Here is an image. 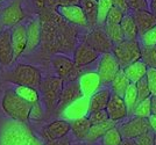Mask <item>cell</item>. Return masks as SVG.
<instances>
[{
    "mask_svg": "<svg viewBox=\"0 0 156 145\" xmlns=\"http://www.w3.org/2000/svg\"><path fill=\"white\" fill-rule=\"evenodd\" d=\"M115 125H117V122H114L112 120H107L103 123H98V124H92L90 128V131H89V135L86 137V142H89V143L97 142L98 139L104 137L105 133L108 131L111 128H113Z\"/></svg>",
    "mask_w": 156,
    "mask_h": 145,
    "instance_id": "cell-26",
    "label": "cell"
},
{
    "mask_svg": "<svg viewBox=\"0 0 156 145\" xmlns=\"http://www.w3.org/2000/svg\"><path fill=\"white\" fill-rule=\"evenodd\" d=\"M112 53L115 56L121 67L141 59V46L137 40H125L113 46Z\"/></svg>",
    "mask_w": 156,
    "mask_h": 145,
    "instance_id": "cell-7",
    "label": "cell"
},
{
    "mask_svg": "<svg viewBox=\"0 0 156 145\" xmlns=\"http://www.w3.org/2000/svg\"><path fill=\"white\" fill-rule=\"evenodd\" d=\"M43 1L48 8L57 9V7H58V0H43Z\"/></svg>",
    "mask_w": 156,
    "mask_h": 145,
    "instance_id": "cell-48",
    "label": "cell"
},
{
    "mask_svg": "<svg viewBox=\"0 0 156 145\" xmlns=\"http://www.w3.org/2000/svg\"><path fill=\"white\" fill-rule=\"evenodd\" d=\"M1 8H2V7H1V2H0V12H1Z\"/></svg>",
    "mask_w": 156,
    "mask_h": 145,
    "instance_id": "cell-56",
    "label": "cell"
},
{
    "mask_svg": "<svg viewBox=\"0 0 156 145\" xmlns=\"http://www.w3.org/2000/svg\"><path fill=\"white\" fill-rule=\"evenodd\" d=\"M141 60L148 69H156V46H141Z\"/></svg>",
    "mask_w": 156,
    "mask_h": 145,
    "instance_id": "cell-32",
    "label": "cell"
},
{
    "mask_svg": "<svg viewBox=\"0 0 156 145\" xmlns=\"http://www.w3.org/2000/svg\"><path fill=\"white\" fill-rule=\"evenodd\" d=\"M80 89L83 92L84 96L91 98L92 95L96 92H98L100 89V87L103 85L100 76L98 74V72H85L83 73L79 79H78Z\"/></svg>",
    "mask_w": 156,
    "mask_h": 145,
    "instance_id": "cell-19",
    "label": "cell"
},
{
    "mask_svg": "<svg viewBox=\"0 0 156 145\" xmlns=\"http://www.w3.org/2000/svg\"><path fill=\"white\" fill-rule=\"evenodd\" d=\"M112 94L113 93L111 91V88H103L94 93L90 98V113L106 109Z\"/></svg>",
    "mask_w": 156,
    "mask_h": 145,
    "instance_id": "cell-24",
    "label": "cell"
},
{
    "mask_svg": "<svg viewBox=\"0 0 156 145\" xmlns=\"http://www.w3.org/2000/svg\"><path fill=\"white\" fill-rule=\"evenodd\" d=\"M27 18V14L22 7V0H13L7 6L1 8L0 23L5 29H9L20 25Z\"/></svg>",
    "mask_w": 156,
    "mask_h": 145,
    "instance_id": "cell-8",
    "label": "cell"
},
{
    "mask_svg": "<svg viewBox=\"0 0 156 145\" xmlns=\"http://www.w3.org/2000/svg\"><path fill=\"white\" fill-rule=\"evenodd\" d=\"M124 101L126 106H127V109H128V115L133 113V109L135 108V106L137 103V91H136V85L130 83V85L128 86L127 91L124 95Z\"/></svg>",
    "mask_w": 156,
    "mask_h": 145,
    "instance_id": "cell-36",
    "label": "cell"
},
{
    "mask_svg": "<svg viewBox=\"0 0 156 145\" xmlns=\"http://www.w3.org/2000/svg\"><path fill=\"white\" fill-rule=\"evenodd\" d=\"M122 67L118 62L115 56L112 52H106L100 55L99 63L97 66V72L100 76L103 85H111L119 71Z\"/></svg>",
    "mask_w": 156,
    "mask_h": 145,
    "instance_id": "cell-9",
    "label": "cell"
},
{
    "mask_svg": "<svg viewBox=\"0 0 156 145\" xmlns=\"http://www.w3.org/2000/svg\"><path fill=\"white\" fill-rule=\"evenodd\" d=\"M103 145H120L124 140V137L119 130V126H113L105 133V136L101 138Z\"/></svg>",
    "mask_w": 156,
    "mask_h": 145,
    "instance_id": "cell-35",
    "label": "cell"
},
{
    "mask_svg": "<svg viewBox=\"0 0 156 145\" xmlns=\"http://www.w3.org/2000/svg\"><path fill=\"white\" fill-rule=\"evenodd\" d=\"M113 5L119 9H121L124 13H130V8L127 0H113Z\"/></svg>",
    "mask_w": 156,
    "mask_h": 145,
    "instance_id": "cell-45",
    "label": "cell"
},
{
    "mask_svg": "<svg viewBox=\"0 0 156 145\" xmlns=\"http://www.w3.org/2000/svg\"><path fill=\"white\" fill-rule=\"evenodd\" d=\"M80 6L84 11L89 28H96L98 26V0H82Z\"/></svg>",
    "mask_w": 156,
    "mask_h": 145,
    "instance_id": "cell-27",
    "label": "cell"
},
{
    "mask_svg": "<svg viewBox=\"0 0 156 145\" xmlns=\"http://www.w3.org/2000/svg\"><path fill=\"white\" fill-rule=\"evenodd\" d=\"M149 9L156 15V0H149Z\"/></svg>",
    "mask_w": 156,
    "mask_h": 145,
    "instance_id": "cell-52",
    "label": "cell"
},
{
    "mask_svg": "<svg viewBox=\"0 0 156 145\" xmlns=\"http://www.w3.org/2000/svg\"><path fill=\"white\" fill-rule=\"evenodd\" d=\"M104 29L108 39L111 40V42L113 43V46L119 44L121 42H124L125 39V34L122 32V28L120 25H105Z\"/></svg>",
    "mask_w": 156,
    "mask_h": 145,
    "instance_id": "cell-31",
    "label": "cell"
},
{
    "mask_svg": "<svg viewBox=\"0 0 156 145\" xmlns=\"http://www.w3.org/2000/svg\"><path fill=\"white\" fill-rule=\"evenodd\" d=\"M61 16L76 27H84L89 28L87 26V20L80 5H73V6H58L56 9Z\"/></svg>",
    "mask_w": 156,
    "mask_h": 145,
    "instance_id": "cell-15",
    "label": "cell"
},
{
    "mask_svg": "<svg viewBox=\"0 0 156 145\" xmlns=\"http://www.w3.org/2000/svg\"><path fill=\"white\" fill-rule=\"evenodd\" d=\"M1 1H4V0H0V2H1Z\"/></svg>",
    "mask_w": 156,
    "mask_h": 145,
    "instance_id": "cell-57",
    "label": "cell"
},
{
    "mask_svg": "<svg viewBox=\"0 0 156 145\" xmlns=\"http://www.w3.org/2000/svg\"><path fill=\"white\" fill-rule=\"evenodd\" d=\"M71 131V124L69 121L64 119L55 120L49 122L41 130V137L44 140V143L63 138L69 132Z\"/></svg>",
    "mask_w": 156,
    "mask_h": 145,
    "instance_id": "cell-11",
    "label": "cell"
},
{
    "mask_svg": "<svg viewBox=\"0 0 156 145\" xmlns=\"http://www.w3.org/2000/svg\"><path fill=\"white\" fill-rule=\"evenodd\" d=\"M135 85H136L137 100H139V101H142V100H146L151 96V92H150L149 86H148V83H147L146 77L142 78L141 80H139ZM139 101H137V102H139Z\"/></svg>",
    "mask_w": 156,
    "mask_h": 145,
    "instance_id": "cell-37",
    "label": "cell"
},
{
    "mask_svg": "<svg viewBox=\"0 0 156 145\" xmlns=\"http://www.w3.org/2000/svg\"><path fill=\"white\" fill-rule=\"evenodd\" d=\"M71 124V132L78 140H86V137L89 135L90 128H91V122L87 116L80 117V119L73 120L70 122Z\"/></svg>",
    "mask_w": 156,
    "mask_h": 145,
    "instance_id": "cell-25",
    "label": "cell"
},
{
    "mask_svg": "<svg viewBox=\"0 0 156 145\" xmlns=\"http://www.w3.org/2000/svg\"><path fill=\"white\" fill-rule=\"evenodd\" d=\"M151 114L156 115V95H151Z\"/></svg>",
    "mask_w": 156,
    "mask_h": 145,
    "instance_id": "cell-50",
    "label": "cell"
},
{
    "mask_svg": "<svg viewBox=\"0 0 156 145\" xmlns=\"http://www.w3.org/2000/svg\"><path fill=\"white\" fill-rule=\"evenodd\" d=\"M106 112L108 114L110 120L114 122H120L128 116V109L125 103L124 98L119 96L117 94H112L108 105L106 107Z\"/></svg>",
    "mask_w": 156,
    "mask_h": 145,
    "instance_id": "cell-18",
    "label": "cell"
},
{
    "mask_svg": "<svg viewBox=\"0 0 156 145\" xmlns=\"http://www.w3.org/2000/svg\"><path fill=\"white\" fill-rule=\"evenodd\" d=\"M0 145H43L27 122L8 121L0 129Z\"/></svg>",
    "mask_w": 156,
    "mask_h": 145,
    "instance_id": "cell-2",
    "label": "cell"
},
{
    "mask_svg": "<svg viewBox=\"0 0 156 145\" xmlns=\"http://www.w3.org/2000/svg\"><path fill=\"white\" fill-rule=\"evenodd\" d=\"M41 23V53L43 57L72 55L78 46V28L65 21L56 9L35 11Z\"/></svg>",
    "mask_w": 156,
    "mask_h": 145,
    "instance_id": "cell-1",
    "label": "cell"
},
{
    "mask_svg": "<svg viewBox=\"0 0 156 145\" xmlns=\"http://www.w3.org/2000/svg\"><path fill=\"white\" fill-rule=\"evenodd\" d=\"M65 81L58 76H48L41 81L39 89L42 93V100L46 107V112L51 115L55 114L61 93L63 91Z\"/></svg>",
    "mask_w": 156,
    "mask_h": 145,
    "instance_id": "cell-5",
    "label": "cell"
},
{
    "mask_svg": "<svg viewBox=\"0 0 156 145\" xmlns=\"http://www.w3.org/2000/svg\"><path fill=\"white\" fill-rule=\"evenodd\" d=\"M122 69H124L127 78L133 84H136L139 80L144 78L146 74H147V71H148V66L146 65L141 59L136 60V62L132 63L129 65L125 66Z\"/></svg>",
    "mask_w": 156,
    "mask_h": 145,
    "instance_id": "cell-23",
    "label": "cell"
},
{
    "mask_svg": "<svg viewBox=\"0 0 156 145\" xmlns=\"http://www.w3.org/2000/svg\"><path fill=\"white\" fill-rule=\"evenodd\" d=\"M154 145H156V135H155V142H154Z\"/></svg>",
    "mask_w": 156,
    "mask_h": 145,
    "instance_id": "cell-55",
    "label": "cell"
},
{
    "mask_svg": "<svg viewBox=\"0 0 156 145\" xmlns=\"http://www.w3.org/2000/svg\"><path fill=\"white\" fill-rule=\"evenodd\" d=\"M132 14H133V18L136 22L137 29H139V36L156 26V15L150 9L135 11V12H132Z\"/></svg>",
    "mask_w": 156,
    "mask_h": 145,
    "instance_id": "cell-22",
    "label": "cell"
},
{
    "mask_svg": "<svg viewBox=\"0 0 156 145\" xmlns=\"http://www.w3.org/2000/svg\"><path fill=\"white\" fill-rule=\"evenodd\" d=\"M119 130L124 138L128 139H135L146 132L151 131L148 120L136 117V116H134L129 121L122 123L119 126Z\"/></svg>",
    "mask_w": 156,
    "mask_h": 145,
    "instance_id": "cell-12",
    "label": "cell"
},
{
    "mask_svg": "<svg viewBox=\"0 0 156 145\" xmlns=\"http://www.w3.org/2000/svg\"><path fill=\"white\" fill-rule=\"evenodd\" d=\"M33 105L21 99L14 89H6L1 99V108L11 120L28 122Z\"/></svg>",
    "mask_w": 156,
    "mask_h": 145,
    "instance_id": "cell-4",
    "label": "cell"
},
{
    "mask_svg": "<svg viewBox=\"0 0 156 145\" xmlns=\"http://www.w3.org/2000/svg\"><path fill=\"white\" fill-rule=\"evenodd\" d=\"M113 7V0H98V26H105L108 12Z\"/></svg>",
    "mask_w": 156,
    "mask_h": 145,
    "instance_id": "cell-34",
    "label": "cell"
},
{
    "mask_svg": "<svg viewBox=\"0 0 156 145\" xmlns=\"http://www.w3.org/2000/svg\"><path fill=\"white\" fill-rule=\"evenodd\" d=\"M83 95V92L80 89V86L78 80L76 81H70V83H65L63 91L61 93L58 103H57V108H56V115H61L62 112L69 105H71L72 102H75L76 100L80 99Z\"/></svg>",
    "mask_w": 156,
    "mask_h": 145,
    "instance_id": "cell-13",
    "label": "cell"
},
{
    "mask_svg": "<svg viewBox=\"0 0 156 145\" xmlns=\"http://www.w3.org/2000/svg\"><path fill=\"white\" fill-rule=\"evenodd\" d=\"M125 14L126 13H124L121 9H119L117 7H113L108 12L105 25H120L122 19H124Z\"/></svg>",
    "mask_w": 156,
    "mask_h": 145,
    "instance_id": "cell-38",
    "label": "cell"
},
{
    "mask_svg": "<svg viewBox=\"0 0 156 145\" xmlns=\"http://www.w3.org/2000/svg\"><path fill=\"white\" fill-rule=\"evenodd\" d=\"M73 145H92V143L86 142V143H77V144H73Z\"/></svg>",
    "mask_w": 156,
    "mask_h": 145,
    "instance_id": "cell-53",
    "label": "cell"
},
{
    "mask_svg": "<svg viewBox=\"0 0 156 145\" xmlns=\"http://www.w3.org/2000/svg\"><path fill=\"white\" fill-rule=\"evenodd\" d=\"M51 65L54 67L55 73L59 78L64 80L65 83L70 81H76L79 79V77L83 74L84 69L78 67L73 59L65 55H55L51 58Z\"/></svg>",
    "mask_w": 156,
    "mask_h": 145,
    "instance_id": "cell-6",
    "label": "cell"
},
{
    "mask_svg": "<svg viewBox=\"0 0 156 145\" xmlns=\"http://www.w3.org/2000/svg\"><path fill=\"white\" fill-rule=\"evenodd\" d=\"M41 46V23L40 19H33L27 23V49L25 53L34 52Z\"/></svg>",
    "mask_w": 156,
    "mask_h": 145,
    "instance_id": "cell-21",
    "label": "cell"
},
{
    "mask_svg": "<svg viewBox=\"0 0 156 145\" xmlns=\"http://www.w3.org/2000/svg\"><path fill=\"white\" fill-rule=\"evenodd\" d=\"M134 116L141 119H149L151 115V96L142 101H139L132 113Z\"/></svg>",
    "mask_w": 156,
    "mask_h": 145,
    "instance_id": "cell-33",
    "label": "cell"
},
{
    "mask_svg": "<svg viewBox=\"0 0 156 145\" xmlns=\"http://www.w3.org/2000/svg\"><path fill=\"white\" fill-rule=\"evenodd\" d=\"M130 85L129 79L127 78L126 73H125L124 69H121L119 73L115 76V78L113 79V81L111 83V91L113 94H117L119 96L124 98L125 93L127 91L128 86Z\"/></svg>",
    "mask_w": 156,
    "mask_h": 145,
    "instance_id": "cell-29",
    "label": "cell"
},
{
    "mask_svg": "<svg viewBox=\"0 0 156 145\" xmlns=\"http://www.w3.org/2000/svg\"><path fill=\"white\" fill-rule=\"evenodd\" d=\"M82 42H84L87 46L93 48L100 55L106 52H112V49H113V43L108 39L104 27L100 26H97L93 29H90V32L82 39Z\"/></svg>",
    "mask_w": 156,
    "mask_h": 145,
    "instance_id": "cell-10",
    "label": "cell"
},
{
    "mask_svg": "<svg viewBox=\"0 0 156 145\" xmlns=\"http://www.w3.org/2000/svg\"><path fill=\"white\" fill-rule=\"evenodd\" d=\"M99 56L100 53L98 51L80 41V43H78V46H76L75 51L72 53V59L78 67L84 69L87 65L92 64L93 62H96L99 58Z\"/></svg>",
    "mask_w": 156,
    "mask_h": 145,
    "instance_id": "cell-14",
    "label": "cell"
},
{
    "mask_svg": "<svg viewBox=\"0 0 156 145\" xmlns=\"http://www.w3.org/2000/svg\"><path fill=\"white\" fill-rule=\"evenodd\" d=\"M120 145H136L135 143V139H128V138H124L122 143Z\"/></svg>",
    "mask_w": 156,
    "mask_h": 145,
    "instance_id": "cell-51",
    "label": "cell"
},
{
    "mask_svg": "<svg viewBox=\"0 0 156 145\" xmlns=\"http://www.w3.org/2000/svg\"><path fill=\"white\" fill-rule=\"evenodd\" d=\"M43 117H44V112H43L42 106L40 105V102L33 105L30 115H29V120H32V121H41Z\"/></svg>",
    "mask_w": 156,
    "mask_h": 145,
    "instance_id": "cell-44",
    "label": "cell"
},
{
    "mask_svg": "<svg viewBox=\"0 0 156 145\" xmlns=\"http://www.w3.org/2000/svg\"><path fill=\"white\" fill-rule=\"evenodd\" d=\"M14 92L19 95L21 99L29 102L30 105H35L40 102V93L37 88H34L30 86H15Z\"/></svg>",
    "mask_w": 156,
    "mask_h": 145,
    "instance_id": "cell-30",
    "label": "cell"
},
{
    "mask_svg": "<svg viewBox=\"0 0 156 145\" xmlns=\"http://www.w3.org/2000/svg\"><path fill=\"white\" fill-rule=\"evenodd\" d=\"M12 63H14L12 33L11 29H4L0 34V65L9 66Z\"/></svg>",
    "mask_w": 156,
    "mask_h": 145,
    "instance_id": "cell-20",
    "label": "cell"
},
{
    "mask_svg": "<svg viewBox=\"0 0 156 145\" xmlns=\"http://www.w3.org/2000/svg\"><path fill=\"white\" fill-rule=\"evenodd\" d=\"M43 145H72V144H71V142H70V139L65 136L63 138H59V139H56V140H51V142L44 143Z\"/></svg>",
    "mask_w": 156,
    "mask_h": 145,
    "instance_id": "cell-46",
    "label": "cell"
},
{
    "mask_svg": "<svg viewBox=\"0 0 156 145\" xmlns=\"http://www.w3.org/2000/svg\"><path fill=\"white\" fill-rule=\"evenodd\" d=\"M42 79V73L37 67L22 63L16 64L11 71L2 74V80L5 83L14 84L15 86H30L37 89Z\"/></svg>",
    "mask_w": 156,
    "mask_h": 145,
    "instance_id": "cell-3",
    "label": "cell"
},
{
    "mask_svg": "<svg viewBox=\"0 0 156 145\" xmlns=\"http://www.w3.org/2000/svg\"><path fill=\"white\" fill-rule=\"evenodd\" d=\"M14 62L26 52L27 49V25L20 23L11 29Z\"/></svg>",
    "mask_w": 156,
    "mask_h": 145,
    "instance_id": "cell-17",
    "label": "cell"
},
{
    "mask_svg": "<svg viewBox=\"0 0 156 145\" xmlns=\"http://www.w3.org/2000/svg\"><path fill=\"white\" fill-rule=\"evenodd\" d=\"M90 113V98L82 96L80 99L76 100L69 105L61 114L62 119L66 121H73V120L84 117Z\"/></svg>",
    "mask_w": 156,
    "mask_h": 145,
    "instance_id": "cell-16",
    "label": "cell"
},
{
    "mask_svg": "<svg viewBox=\"0 0 156 145\" xmlns=\"http://www.w3.org/2000/svg\"><path fill=\"white\" fill-rule=\"evenodd\" d=\"M148 122H149L151 131L156 135V115H153V114H151V115H150V117L148 119Z\"/></svg>",
    "mask_w": 156,
    "mask_h": 145,
    "instance_id": "cell-49",
    "label": "cell"
},
{
    "mask_svg": "<svg viewBox=\"0 0 156 145\" xmlns=\"http://www.w3.org/2000/svg\"><path fill=\"white\" fill-rule=\"evenodd\" d=\"M146 79L149 86V89L151 92V95H156V69H148Z\"/></svg>",
    "mask_w": 156,
    "mask_h": 145,
    "instance_id": "cell-43",
    "label": "cell"
},
{
    "mask_svg": "<svg viewBox=\"0 0 156 145\" xmlns=\"http://www.w3.org/2000/svg\"><path fill=\"white\" fill-rule=\"evenodd\" d=\"M89 120L91 122V124H98V123H103L105 121L110 120L108 114L106 112V109H101V110H96V112L89 113Z\"/></svg>",
    "mask_w": 156,
    "mask_h": 145,
    "instance_id": "cell-39",
    "label": "cell"
},
{
    "mask_svg": "<svg viewBox=\"0 0 156 145\" xmlns=\"http://www.w3.org/2000/svg\"><path fill=\"white\" fill-rule=\"evenodd\" d=\"M82 0H58V6H73L80 5Z\"/></svg>",
    "mask_w": 156,
    "mask_h": 145,
    "instance_id": "cell-47",
    "label": "cell"
},
{
    "mask_svg": "<svg viewBox=\"0 0 156 145\" xmlns=\"http://www.w3.org/2000/svg\"><path fill=\"white\" fill-rule=\"evenodd\" d=\"M100 145H103V144H100Z\"/></svg>",
    "mask_w": 156,
    "mask_h": 145,
    "instance_id": "cell-58",
    "label": "cell"
},
{
    "mask_svg": "<svg viewBox=\"0 0 156 145\" xmlns=\"http://www.w3.org/2000/svg\"><path fill=\"white\" fill-rule=\"evenodd\" d=\"M139 37L143 46H156V26L142 35H140Z\"/></svg>",
    "mask_w": 156,
    "mask_h": 145,
    "instance_id": "cell-40",
    "label": "cell"
},
{
    "mask_svg": "<svg viewBox=\"0 0 156 145\" xmlns=\"http://www.w3.org/2000/svg\"><path fill=\"white\" fill-rule=\"evenodd\" d=\"M130 12L135 11H147L149 9V0H127Z\"/></svg>",
    "mask_w": 156,
    "mask_h": 145,
    "instance_id": "cell-41",
    "label": "cell"
},
{
    "mask_svg": "<svg viewBox=\"0 0 156 145\" xmlns=\"http://www.w3.org/2000/svg\"><path fill=\"white\" fill-rule=\"evenodd\" d=\"M120 26L122 28V32L125 34V39L126 40H137V37H139V29H137L136 22H135L134 18H133L132 12L125 14Z\"/></svg>",
    "mask_w": 156,
    "mask_h": 145,
    "instance_id": "cell-28",
    "label": "cell"
},
{
    "mask_svg": "<svg viewBox=\"0 0 156 145\" xmlns=\"http://www.w3.org/2000/svg\"><path fill=\"white\" fill-rule=\"evenodd\" d=\"M4 29H5V28H4V26H2L1 23H0V34H1L2 32H4Z\"/></svg>",
    "mask_w": 156,
    "mask_h": 145,
    "instance_id": "cell-54",
    "label": "cell"
},
{
    "mask_svg": "<svg viewBox=\"0 0 156 145\" xmlns=\"http://www.w3.org/2000/svg\"><path fill=\"white\" fill-rule=\"evenodd\" d=\"M155 142V133L153 131H148L135 138L136 145H154Z\"/></svg>",
    "mask_w": 156,
    "mask_h": 145,
    "instance_id": "cell-42",
    "label": "cell"
}]
</instances>
